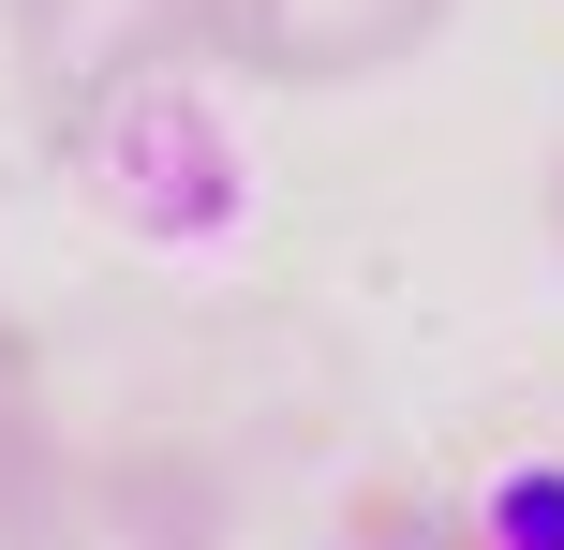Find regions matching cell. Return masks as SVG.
Listing matches in <instances>:
<instances>
[{
  "label": "cell",
  "instance_id": "obj_1",
  "mask_svg": "<svg viewBox=\"0 0 564 550\" xmlns=\"http://www.w3.org/2000/svg\"><path fill=\"white\" fill-rule=\"evenodd\" d=\"M490 550H564V476H506L490 492Z\"/></svg>",
  "mask_w": 564,
  "mask_h": 550
}]
</instances>
